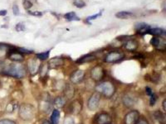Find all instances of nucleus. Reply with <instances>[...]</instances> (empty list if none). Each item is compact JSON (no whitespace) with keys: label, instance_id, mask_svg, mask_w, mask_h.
<instances>
[{"label":"nucleus","instance_id":"obj_17","mask_svg":"<svg viewBox=\"0 0 166 124\" xmlns=\"http://www.w3.org/2000/svg\"><path fill=\"white\" fill-rule=\"evenodd\" d=\"M125 48L129 51H134L138 47V43L135 41H129L124 45Z\"/></svg>","mask_w":166,"mask_h":124},{"label":"nucleus","instance_id":"obj_1","mask_svg":"<svg viewBox=\"0 0 166 124\" xmlns=\"http://www.w3.org/2000/svg\"><path fill=\"white\" fill-rule=\"evenodd\" d=\"M1 72L6 76L16 79L23 78L26 74L25 68L18 63H12L5 66Z\"/></svg>","mask_w":166,"mask_h":124},{"label":"nucleus","instance_id":"obj_41","mask_svg":"<svg viewBox=\"0 0 166 124\" xmlns=\"http://www.w3.org/2000/svg\"></svg>","mask_w":166,"mask_h":124},{"label":"nucleus","instance_id":"obj_15","mask_svg":"<svg viewBox=\"0 0 166 124\" xmlns=\"http://www.w3.org/2000/svg\"><path fill=\"white\" fill-rule=\"evenodd\" d=\"M61 113L57 109H54L50 116V122L51 124H58L60 122Z\"/></svg>","mask_w":166,"mask_h":124},{"label":"nucleus","instance_id":"obj_29","mask_svg":"<svg viewBox=\"0 0 166 124\" xmlns=\"http://www.w3.org/2000/svg\"><path fill=\"white\" fill-rule=\"evenodd\" d=\"M102 15V12L100 11V12L99 13L97 14L93 15H92V16H89V17H88L87 18V20L89 21L90 20H94V19H96L98 17H100Z\"/></svg>","mask_w":166,"mask_h":124},{"label":"nucleus","instance_id":"obj_37","mask_svg":"<svg viewBox=\"0 0 166 124\" xmlns=\"http://www.w3.org/2000/svg\"><path fill=\"white\" fill-rule=\"evenodd\" d=\"M136 124H149V123L145 120H139Z\"/></svg>","mask_w":166,"mask_h":124},{"label":"nucleus","instance_id":"obj_38","mask_svg":"<svg viewBox=\"0 0 166 124\" xmlns=\"http://www.w3.org/2000/svg\"><path fill=\"white\" fill-rule=\"evenodd\" d=\"M7 14V11L6 10H0V16H5Z\"/></svg>","mask_w":166,"mask_h":124},{"label":"nucleus","instance_id":"obj_40","mask_svg":"<svg viewBox=\"0 0 166 124\" xmlns=\"http://www.w3.org/2000/svg\"><path fill=\"white\" fill-rule=\"evenodd\" d=\"M42 124H51V123L50 121H48V120H44V121H43V123Z\"/></svg>","mask_w":166,"mask_h":124},{"label":"nucleus","instance_id":"obj_11","mask_svg":"<svg viewBox=\"0 0 166 124\" xmlns=\"http://www.w3.org/2000/svg\"><path fill=\"white\" fill-rule=\"evenodd\" d=\"M135 29L139 34L141 35L147 34V32L150 28V26L146 23H139L136 24Z\"/></svg>","mask_w":166,"mask_h":124},{"label":"nucleus","instance_id":"obj_26","mask_svg":"<svg viewBox=\"0 0 166 124\" xmlns=\"http://www.w3.org/2000/svg\"><path fill=\"white\" fill-rule=\"evenodd\" d=\"M74 5L79 8H82L86 6L85 3L82 0H75Z\"/></svg>","mask_w":166,"mask_h":124},{"label":"nucleus","instance_id":"obj_31","mask_svg":"<svg viewBox=\"0 0 166 124\" xmlns=\"http://www.w3.org/2000/svg\"><path fill=\"white\" fill-rule=\"evenodd\" d=\"M25 25L21 23H19L16 26V30L18 32L24 31L25 30Z\"/></svg>","mask_w":166,"mask_h":124},{"label":"nucleus","instance_id":"obj_3","mask_svg":"<svg viewBox=\"0 0 166 124\" xmlns=\"http://www.w3.org/2000/svg\"><path fill=\"white\" fill-rule=\"evenodd\" d=\"M96 92L105 97H112L116 92V88L113 84L109 81L102 82L95 87Z\"/></svg>","mask_w":166,"mask_h":124},{"label":"nucleus","instance_id":"obj_16","mask_svg":"<svg viewBox=\"0 0 166 124\" xmlns=\"http://www.w3.org/2000/svg\"><path fill=\"white\" fill-rule=\"evenodd\" d=\"M96 59V57L92 54H87L81 58H79L76 61V63L83 64V63H88L90 62L93 61Z\"/></svg>","mask_w":166,"mask_h":124},{"label":"nucleus","instance_id":"obj_25","mask_svg":"<svg viewBox=\"0 0 166 124\" xmlns=\"http://www.w3.org/2000/svg\"><path fill=\"white\" fill-rule=\"evenodd\" d=\"M150 43L153 45L154 47H158L159 46L160 44V41L159 39L157 37H154L150 40Z\"/></svg>","mask_w":166,"mask_h":124},{"label":"nucleus","instance_id":"obj_21","mask_svg":"<svg viewBox=\"0 0 166 124\" xmlns=\"http://www.w3.org/2000/svg\"><path fill=\"white\" fill-rule=\"evenodd\" d=\"M65 103H66L65 98L62 96H58L54 100V104L57 107L59 108L63 107Z\"/></svg>","mask_w":166,"mask_h":124},{"label":"nucleus","instance_id":"obj_30","mask_svg":"<svg viewBox=\"0 0 166 124\" xmlns=\"http://www.w3.org/2000/svg\"><path fill=\"white\" fill-rule=\"evenodd\" d=\"M18 51L21 54H31L33 53L32 50H29V49L23 48H20L19 49Z\"/></svg>","mask_w":166,"mask_h":124},{"label":"nucleus","instance_id":"obj_35","mask_svg":"<svg viewBox=\"0 0 166 124\" xmlns=\"http://www.w3.org/2000/svg\"><path fill=\"white\" fill-rule=\"evenodd\" d=\"M29 13L34 16H42V13L41 12L39 11H34L32 12H31L30 11H29Z\"/></svg>","mask_w":166,"mask_h":124},{"label":"nucleus","instance_id":"obj_27","mask_svg":"<svg viewBox=\"0 0 166 124\" xmlns=\"http://www.w3.org/2000/svg\"><path fill=\"white\" fill-rule=\"evenodd\" d=\"M0 124H17V123L13 120L4 119L0 120Z\"/></svg>","mask_w":166,"mask_h":124},{"label":"nucleus","instance_id":"obj_10","mask_svg":"<svg viewBox=\"0 0 166 124\" xmlns=\"http://www.w3.org/2000/svg\"><path fill=\"white\" fill-rule=\"evenodd\" d=\"M8 57L10 60L16 62H21L24 60L23 54L18 52V50H11L8 53Z\"/></svg>","mask_w":166,"mask_h":124},{"label":"nucleus","instance_id":"obj_5","mask_svg":"<svg viewBox=\"0 0 166 124\" xmlns=\"http://www.w3.org/2000/svg\"><path fill=\"white\" fill-rule=\"evenodd\" d=\"M125 54L123 53L118 51L111 52L105 58V62L106 63H113L120 61L124 59Z\"/></svg>","mask_w":166,"mask_h":124},{"label":"nucleus","instance_id":"obj_9","mask_svg":"<svg viewBox=\"0 0 166 124\" xmlns=\"http://www.w3.org/2000/svg\"><path fill=\"white\" fill-rule=\"evenodd\" d=\"M95 121L97 124H111L112 119L111 115L108 113H102L97 116Z\"/></svg>","mask_w":166,"mask_h":124},{"label":"nucleus","instance_id":"obj_12","mask_svg":"<svg viewBox=\"0 0 166 124\" xmlns=\"http://www.w3.org/2000/svg\"><path fill=\"white\" fill-rule=\"evenodd\" d=\"M28 68L29 72L32 75H36L39 69V66L37 61L31 59L28 62Z\"/></svg>","mask_w":166,"mask_h":124},{"label":"nucleus","instance_id":"obj_33","mask_svg":"<svg viewBox=\"0 0 166 124\" xmlns=\"http://www.w3.org/2000/svg\"><path fill=\"white\" fill-rule=\"evenodd\" d=\"M24 6L25 9H29L32 6V3L28 0H25L24 2Z\"/></svg>","mask_w":166,"mask_h":124},{"label":"nucleus","instance_id":"obj_20","mask_svg":"<svg viewBox=\"0 0 166 124\" xmlns=\"http://www.w3.org/2000/svg\"><path fill=\"white\" fill-rule=\"evenodd\" d=\"M64 18L68 21H79L80 18L77 17L76 14L74 12L67 13L64 15Z\"/></svg>","mask_w":166,"mask_h":124},{"label":"nucleus","instance_id":"obj_28","mask_svg":"<svg viewBox=\"0 0 166 124\" xmlns=\"http://www.w3.org/2000/svg\"><path fill=\"white\" fill-rule=\"evenodd\" d=\"M156 100H157V98H156V96L155 95V94H154L153 93L152 94V95L150 96V106H154L155 103H156Z\"/></svg>","mask_w":166,"mask_h":124},{"label":"nucleus","instance_id":"obj_18","mask_svg":"<svg viewBox=\"0 0 166 124\" xmlns=\"http://www.w3.org/2000/svg\"><path fill=\"white\" fill-rule=\"evenodd\" d=\"M115 16L117 18L120 19H128L134 16V14L131 12L123 11L117 13Z\"/></svg>","mask_w":166,"mask_h":124},{"label":"nucleus","instance_id":"obj_7","mask_svg":"<svg viewBox=\"0 0 166 124\" xmlns=\"http://www.w3.org/2000/svg\"><path fill=\"white\" fill-rule=\"evenodd\" d=\"M104 75V70L101 66H97L92 69L91 77L92 79L95 82H99L103 79Z\"/></svg>","mask_w":166,"mask_h":124},{"label":"nucleus","instance_id":"obj_4","mask_svg":"<svg viewBox=\"0 0 166 124\" xmlns=\"http://www.w3.org/2000/svg\"><path fill=\"white\" fill-rule=\"evenodd\" d=\"M100 100V94L95 91L92 94L87 102V107L90 111H95L98 109Z\"/></svg>","mask_w":166,"mask_h":124},{"label":"nucleus","instance_id":"obj_32","mask_svg":"<svg viewBox=\"0 0 166 124\" xmlns=\"http://www.w3.org/2000/svg\"><path fill=\"white\" fill-rule=\"evenodd\" d=\"M13 12L15 16H18L20 14L19 8L17 5H13L12 7Z\"/></svg>","mask_w":166,"mask_h":124},{"label":"nucleus","instance_id":"obj_39","mask_svg":"<svg viewBox=\"0 0 166 124\" xmlns=\"http://www.w3.org/2000/svg\"><path fill=\"white\" fill-rule=\"evenodd\" d=\"M162 107H163V110H164V111H166V100H164V101H163V102H162Z\"/></svg>","mask_w":166,"mask_h":124},{"label":"nucleus","instance_id":"obj_36","mask_svg":"<svg viewBox=\"0 0 166 124\" xmlns=\"http://www.w3.org/2000/svg\"><path fill=\"white\" fill-rule=\"evenodd\" d=\"M146 92L147 95L149 96H150L153 94L152 89L149 87H146Z\"/></svg>","mask_w":166,"mask_h":124},{"label":"nucleus","instance_id":"obj_14","mask_svg":"<svg viewBox=\"0 0 166 124\" xmlns=\"http://www.w3.org/2000/svg\"><path fill=\"white\" fill-rule=\"evenodd\" d=\"M82 109V105L79 101L76 100L72 102L71 105V113L73 114H78L80 113Z\"/></svg>","mask_w":166,"mask_h":124},{"label":"nucleus","instance_id":"obj_24","mask_svg":"<svg viewBox=\"0 0 166 124\" xmlns=\"http://www.w3.org/2000/svg\"><path fill=\"white\" fill-rule=\"evenodd\" d=\"M65 95L68 98H72L74 95V90L73 87L70 86L67 87L66 89Z\"/></svg>","mask_w":166,"mask_h":124},{"label":"nucleus","instance_id":"obj_6","mask_svg":"<svg viewBox=\"0 0 166 124\" xmlns=\"http://www.w3.org/2000/svg\"><path fill=\"white\" fill-rule=\"evenodd\" d=\"M140 114L136 110H132L125 115V124H136L139 120Z\"/></svg>","mask_w":166,"mask_h":124},{"label":"nucleus","instance_id":"obj_2","mask_svg":"<svg viewBox=\"0 0 166 124\" xmlns=\"http://www.w3.org/2000/svg\"><path fill=\"white\" fill-rule=\"evenodd\" d=\"M18 114L24 121H31L35 116V108L31 104L23 103L20 106Z\"/></svg>","mask_w":166,"mask_h":124},{"label":"nucleus","instance_id":"obj_34","mask_svg":"<svg viewBox=\"0 0 166 124\" xmlns=\"http://www.w3.org/2000/svg\"><path fill=\"white\" fill-rule=\"evenodd\" d=\"M74 121L72 118H67L64 120V124H74Z\"/></svg>","mask_w":166,"mask_h":124},{"label":"nucleus","instance_id":"obj_13","mask_svg":"<svg viewBox=\"0 0 166 124\" xmlns=\"http://www.w3.org/2000/svg\"><path fill=\"white\" fill-rule=\"evenodd\" d=\"M48 62L49 67L50 68H55L62 66L64 63L63 60L60 58H52Z\"/></svg>","mask_w":166,"mask_h":124},{"label":"nucleus","instance_id":"obj_19","mask_svg":"<svg viewBox=\"0 0 166 124\" xmlns=\"http://www.w3.org/2000/svg\"><path fill=\"white\" fill-rule=\"evenodd\" d=\"M147 34L153 36H161L165 34V31L163 29L159 28H152L150 29L147 32Z\"/></svg>","mask_w":166,"mask_h":124},{"label":"nucleus","instance_id":"obj_8","mask_svg":"<svg viewBox=\"0 0 166 124\" xmlns=\"http://www.w3.org/2000/svg\"><path fill=\"white\" fill-rule=\"evenodd\" d=\"M85 72L82 70L79 69L73 72L70 76V81L73 84H77L81 83L85 77Z\"/></svg>","mask_w":166,"mask_h":124},{"label":"nucleus","instance_id":"obj_22","mask_svg":"<svg viewBox=\"0 0 166 124\" xmlns=\"http://www.w3.org/2000/svg\"><path fill=\"white\" fill-rule=\"evenodd\" d=\"M124 104L127 107H131L134 105L135 103V100L132 97L130 96H125L123 100Z\"/></svg>","mask_w":166,"mask_h":124},{"label":"nucleus","instance_id":"obj_23","mask_svg":"<svg viewBox=\"0 0 166 124\" xmlns=\"http://www.w3.org/2000/svg\"><path fill=\"white\" fill-rule=\"evenodd\" d=\"M50 52V51L48 50V51H47V52L37 54H36V57H37V58L38 59L40 60H46L49 57Z\"/></svg>","mask_w":166,"mask_h":124}]
</instances>
